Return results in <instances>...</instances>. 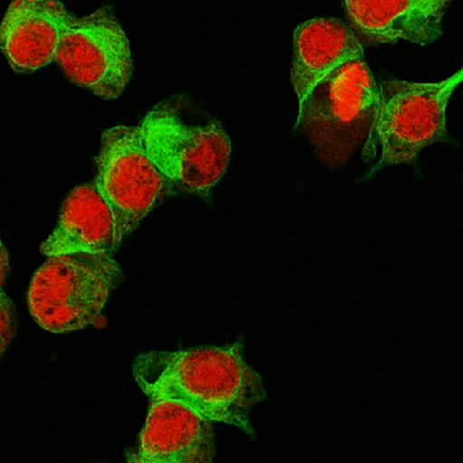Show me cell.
<instances>
[{"mask_svg": "<svg viewBox=\"0 0 463 463\" xmlns=\"http://www.w3.org/2000/svg\"><path fill=\"white\" fill-rule=\"evenodd\" d=\"M133 373L149 399L181 402L211 421L254 435L250 414L265 391L261 375L244 359L241 342L148 352L136 359Z\"/></svg>", "mask_w": 463, "mask_h": 463, "instance_id": "6da1fadb", "label": "cell"}, {"mask_svg": "<svg viewBox=\"0 0 463 463\" xmlns=\"http://www.w3.org/2000/svg\"><path fill=\"white\" fill-rule=\"evenodd\" d=\"M146 150L172 187L208 196L223 175L231 141L221 123L187 95L154 106L139 126Z\"/></svg>", "mask_w": 463, "mask_h": 463, "instance_id": "7a4b0ae2", "label": "cell"}, {"mask_svg": "<svg viewBox=\"0 0 463 463\" xmlns=\"http://www.w3.org/2000/svg\"><path fill=\"white\" fill-rule=\"evenodd\" d=\"M379 103V86L364 56L354 57L326 74L299 101L296 127L320 161L335 168L367 139Z\"/></svg>", "mask_w": 463, "mask_h": 463, "instance_id": "3957f363", "label": "cell"}, {"mask_svg": "<svg viewBox=\"0 0 463 463\" xmlns=\"http://www.w3.org/2000/svg\"><path fill=\"white\" fill-rule=\"evenodd\" d=\"M121 279L111 252L49 256L33 277L28 304L45 330L62 334L94 324Z\"/></svg>", "mask_w": 463, "mask_h": 463, "instance_id": "277c9868", "label": "cell"}, {"mask_svg": "<svg viewBox=\"0 0 463 463\" xmlns=\"http://www.w3.org/2000/svg\"><path fill=\"white\" fill-rule=\"evenodd\" d=\"M462 81L463 67L439 82L381 83L379 108L365 146L367 151L380 147L373 171L411 162L424 147L444 139L446 108Z\"/></svg>", "mask_w": 463, "mask_h": 463, "instance_id": "5b68a950", "label": "cell"}, {"mask_svg": "<svg viewBox=\"0 0 463 463\" xmlns=\"http://www.w3.org/2000/svg\"><path fill=\"white\" fill-rule=\"evenodd\" d=\"M95 184L115 222V246L131 233L171 184L149 157L139 127L105 130Z\"/></svg>", "mask_w": 463, "mask_h": 463, "instance_id": "8992f818", "label": "cell"}, {"mask_svg": "<svg viewBox=\"0 0 463 463\" xmlns=\"http://www.w3.org/2000/svg\"><path fill=\"white\" fill-rule=\"evenodd\" d=\"M53 61L71 82L104 99L119 97L133 72L129 42L109 6L81 17L72 14Z\"/></svg>", "mask_w": 463, "mask_h": 463, "instance_id": "52a82bcc", "label": "cell"}, {"mask_svg": "<svg viewBox=\"0 0 463 463\" xmlns=\"http://www.w3.org/2000/svg\"><path fill=\"white\" fill-rule=\"evenodd\" d=\"M149 400L137 451L131 460L142 463L212 461L214 440L211 420L181 402Z\"/></svg>", "mask_w": 463, "mask_h": 463, "instance_id": "ba28073f", "label": "cell"}, {"mask_svg": "<svg viewBox=\"0 0 463 463\" xmlns=\"http://www.w3.org/2000/svg\"><path fill=\"white\" fill-rule=\"evenodd\" d=\"M73 14L60 0H13L4 15L0 43L17 73H32L53 61Z\"/></svg>", "mask_w": 463, "mask_h": 463, "instance_id": "9c48e42d", "label": "cell"}, {"mask_svg": "<svg viewBox=\"0 0 463 463\" xmlns=\"http://www.w3.org/2000/svg\"><path fill=\"white\" fill-rule=\"evenodd\" d=\"M352 30L335 18L319 17L294 31L290 80L298 100L329 71L344 61L364 57Z\"/></svg>", "mask_w": 463, "mask_h": 463, "instance_id": "30bf717a", "label": "cell"}, {"mask_svg": "<svg viewBox=\"0 0 463 463\" xmlns=\"http://www.w3.org/2000/svg\"><path fill=\"white\" fill-rule=\"evenodd\" d=\"M115 222L95 183L75 187L61 207L57 224L41 247L47 256L70 252H112Z\"/></svg>", "mask_w": 463, "mask_h": 463, "instance_id": "8fae6325", "label": "cell"}, {"mask_svg": "<svg viewBox=\"0 0 463 463\" xmlns=\"http://www.w3.org/2000/svg\"><path fill=\"white\" fill-rule=\"evenodd\" d=\"M353 24L371 41L414 43L411 0H345Z\"/></svg>", "mask_w": 463, "mask_h": 463, "instance_id": "7c38bea8", "label": "cell"}, {"mask_svg": "<svg viewBox=\"0 0 463 463\" xmlns=\"http://www.w3.org/2000/svg\"><path fill=\"white\" fill-rule=\"evenodd\" d=\"M414 43L425 45L442 33V19L452 0H411Z\"/></svg>", "mask_w": 463, "mask_h": 463, "instance_id": "4fadbf2b", "label": "cell"}, {"mask_svg": "<svg viewBox=\"0 0 463 463\" xmlns=\"http://www.w3.org/2000/svg\"><path fill=\"white\" fill-rule=\"evenodd\" d=\"M14 309L12 301L1 291V351L4 354L14 332Z\"/></svg>", "mask_w": 463, "mask_h": 463, "instance_id": "5bb4252c", "label": "cell"}, {"mask_svg": "<svg viewBox=\"0 0 463 463\" xmlns=\"http://www.w3.org/2000/svg\"><path fill=\"white\" fill-rule=\"evenodd\" d=\"M7 265V257H5V250L4 246L2 245V257H1V279H2V284L4 283L5 279V266Z\"/></svg>", "mask_w": 463, "mask_h": 463, "instance_id": "9a60e30c", "label": "cell"}]
</instances>
